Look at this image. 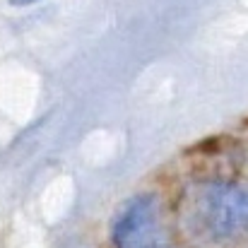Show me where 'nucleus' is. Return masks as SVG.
<instances>
[{
  "instance_id": "nucleus-1",
  "label": "nucleus",
  "mask_w": 248,
  "mask_h": 248,
  "mask_svg": "<svg viewBox=\"0 0 248 248\" xmlns=\"http://www.w3.org/2000/svg\"><path fill=\"white\" fill-rule=\"evenodd\" d=\"M181 222L195 241L244 244L248 241V188L224 181L190 186L181 200Z\"/></svg>"
},
{
  "instance_id": "nucleus-2",
  "label": "nucleus",
  "mask_w": 248,
  "mask_h": 248,
  "mask_svg": "<svg viewBox=\"0 0 248 248\" xmlns=\"http://www.w3.org/2000/svg\"><path fill=\"white\" fill-rule=\"evenodd\" d=\"M113 246L116 248H166L164 217L155 195H138L128 200L113 217Z\"/></svg>"
},
{
  "instance_id": "nucleus-3",
  "label": "nucleus",
  "mask_w": 248,
  "mask_h": 248,
  "mask_svg": "<svg viewBox=\"0 0 248 248\" xmlns=\"http://www.w3.org/2000/svg\"><path fill=\"white\" fill-rule=\"evenodd\" d=\"M29 2H36V0H12V5H29Z\"/></svg>"
}]
</instances>
